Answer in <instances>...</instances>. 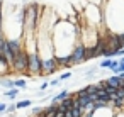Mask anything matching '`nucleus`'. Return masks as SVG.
Masks as SVG:
<instances>
[{"mask_svg": "<svg viewBox=\"0 0 124 117\" xmlns=\"http://www.w3.org/2000/svg\"><path fill=\"white\" fill-rule=\"evenodd\" d=\"M70 59H71L73 66H78V65H83L85 61H88L87 59V46L80 39L75 43V46H73V49L70 53Z\"/></svg>", "mask_w": 124, "mask_h": 117, "instance_id": "1", "label": "nucleus"}, {"mask_svg": "<svg viewBox=\"0 0 124 117\" xmlns=\"http://www.w3.org/2000/svg\"><path fill=\"white\" fill-rule=\"evenodd\" d=\"M10 70L16 71V73H19V75L29 76V75H27V51H26V49H22V51L14 58V61L10 63Z\"/></svg>", "mask_w": 124, "mask_h": 117, "instance_id": "2", "label": "nucleus"}, {"mask_svg": "<svg viewBox=\"0 0 124 117\" xmlns=\"http://www.w3.org/2000/svg\"><path fill=\"white\" fill-rule=\"evenodd\" d=\"M116 112L110 109V105L102 107V109H93L92 110V117H114Z\"/></svg>", "mask_w": 124, "mask_h": 117, "instance_id": "3", "label": "nucleus"}, {"mask_svg": "<svg viewBox=\"0 0 124 117\" xmlns=\"http://www.w3.org/2000/svg\"><path fill=\"white\" fill-rule=\"evenodd\" d=\"M12 70H10V63L0 54V76H7L9 73H10Z\"/></svg>", "mask_w": 124, "mask_h": 117, "instance_id": "4", "label": "nucleus"}, {"mask_svg": "<svg viewBox=\"0 0 124 117\" xmlns=\"http://www.w3.org/2000/svg\"><path fill=\"white\" fill-rule=\"evenodd\" d=\"M105 83H107V87H112V88H122V80H121L117 75L109 76V78L105 80Z\"/></svg>", "mask_w": 124, "mask_h": 117, "instance_id": "5", "label": "nucleus"}, {"mask_svg": "<svg viewBox=\"0 0 124 117\" xmlns=\"http://www.w3.org/2000/svg\"><path fill=\"white\" fill-rule=\"evenodd\" d=\"M68 95H70V92H68V90H61L60 93H56V95L51 98V103H53V105H60V102H61L63 98H66Z\"/></svg>", "mask_w": 124, "mask_h": 117, "instance_id": "6", "label": "nucleus"}, {"mask_svg": "<svg viewBox=\"0 0 124 117\" xmlns=\"http://www.w3.org/2000/svg\"><path fill=\"white\" fill-rule=\"evenodd\" d=\"M56 109H58V105H53V103H51V105L44 107L41 114H43V115H46V117H54V115H56Z\"/></svg>", "mask_w": 124, "mask_h": 117, "instance_id": "7", "label": "nucleus"}, {"mask_svg": "<svg viewBox=\"0 0 124 117\" xmlns=\"http://www.w3.org/2000/svg\"><path fill=\"white\" fill-rule=\"evenodd\" d=\"M5 53H7V37L4 32H0V54L5 58Z\"/></svg>", "mask_w": 124, "mask_h": 117, "instance_id": "8", "label": "nucleus"}, {"mask_svg": "<svg viewBox=\"0 0 124 117\" xmlns=\"http://www.w3.org/2000/svg\"><path fill=\"white\" fill-rule=\"evenodd\" d=\"M0 85L7 90H10V88H14V78H0Z\"/></svg>", "mask_w": 124, "mask_h": 117, "instance_id": "9", "label": "nucleus"}, {"mask_svg": "<svg viewBox=\"0 0 124 117\" xmlns=\"http://www.w3.org/2000/svg\"><path fill=\"white\" fill-rule=\"evenodd\" d=\"M14 87H16V88H19V90H26L27 81H26L24 78H16V80H14Z\"/></svg>", "mask_w": 124, "mask_h": 117, "instance_id": "10", "label": "nucleus"}, {"mask_svg": "<svg viewBox=\"0 0 124 117\" xmlns=\"http://www.w3.org/2000/svg\"><path fill=\"white\" fill-rule=\"evenodd\" d=\"M16 107H17V109H26V107H32V100H29V98L19 100V102H16Z\"/></svg>", "mask_w": 124, "mask_h": 117, "instance_id": "11", "label": "nucleus"}, {"mask_svg": "<svg viewBox=\"0 0 124 117\" xmlns=\"http://www.w3.org/2000/svg\"><path fill=\"white\" fill-rule=\"evenodd\" d=\"M17 95H19V88H10V90H5V97H9L10 100H16L17 98Z\"/></svg>", "mask_w": 124, "mask_h": 117, "instance_id": "12", "label": "nucleus"}, {"mask_svg": "<svg viewBox=\"0 0 124 117\" xmlns=\"http://www.w3.org/2000/svg\"><path fill=\"white\" fill-rule=\"evenodd\" d=\"M110 65H112V59H110V58H105V59H102L97 66H99V68H102V70H109V68H110Z\"/></svg>", "mask_w": 124, "mask_h": 117, "instance_id": "13", "label": "nucleus"}, {"mask_svg": "<svg viewBox=\"0 0 124 117\" xmlns=\"http://www.w3.org/2000/svg\"><path fill=\"white\" fill-rule=\"evenodd\" d=\"M85 88H87V93H88V95H92V93H97V92H99V85H97V83H90V85H87Z\"/></svg>", "mask_w": 124, "mask_h": 117, "instance_id": "14", "label": "nucleus"}, {"mask_svg": "<svg viewBox=\"0 0 124 117\" xmlns=\"http://www.w3.org/2000/svg\"><path fill=\"white\" fill-rule=\"evenodd\" d=\"M97 70H99V66H92V68H88V70L85 71V76H87V78H93Z\"/></svg>", "mask_w": 124, "mask_h": 117, "instance_id": "15", "label": "nucleus"}, {"mask_svg": "<svg viewBox=\"0 0 124 117\" xmlns=\"http://www.w3.org/2000/svg\"><path fill=\"white\" fill-rule=\"evenodd\" d=\"M71 75H73V73H71L70 70H66V71H65V73H61L58 78H60V81H63V80H68V78H71Z\"/></svg>", "mask_w": 124, "mask_h": 117, "instance_id": "16", "label": "nucleus"}, {"mask_svg": "<svg viewBox=\"0 0 124 117\" xmlns=\"http://www.w3.org/2000/svg\"><path fill=\"white\" fill-rule=\"evenodd\" d=\"M16 110H17L16 103H9V105H7V110H5V112H7V114H10V115H14V112H16Z\"/></svg>", "mask_w": 124, "mask_h": 117, "instance_id": "17", "label": "nucleus"}, {"mask_svg": "<svg viewBox=\"0 0 124 117\" xmlns=\"http://www.w3.org/2000/svg\"><path fill=\"white\" fill-rule=\"evenodd\" d=\"M116 97L122 100V98H124V88H117V90H116Z\"/></svg>", "mask_w": 124, "mask_h": 117, "instance_id": "18", "label": "nucleus"}, {"mask_svg": "<svg viewBox=\"0 0 124 117\" xmlns=\"http://www.w3.org/2000/svg\"><path fill=\"white\" fill-rule=\"evenodd\" d=\"M48 88H49V81H44V83L39 87V92H46Z\"/></svg>", "mask_w": 124, "mask_h": 117, "instance_id": "19", "label": "nucleus"}, {"mask_svg": "<svg viewBox=\"0 0 124 117\" xmlns=\"http://www.w3.org/2000/svg\"><path fill=\"white\" fill-rule=\"evenodd\" d=\"M56 85H60V78H53V80L49 81V87H53V88H54Z\"/></svg>", "mask_w": 124, "mask_h": 117, "instance_id": "20", "label": "nucleus"}, {"mask_svg": "<svg viewBox=\"0 0 124 117\" xmlns=\"http://www.w3.org/2000/svg\"><path fill=\"white\" fill-rule=\"evenodd\" d=\"M7 110V103H4V102H0V114H4Z\"/></svg>", "mask_w": 124, "mask_h": 117, "instance_id": "21", "label": "nucleus"}, {"mask_svg": "<svg viewBox=\"0 0 124 117\" xmlns=\"http://www.w3.org/2000/svg\"><path fill=\"white\" fill-rule=\"evenodd\" d=\"M117 37H119V41H121V46L124 48V32H121V34H117Z\"/></svg>", "mask_w": 124, "mask_h": 117, "instance_id": "22", "label": "nucleus"}, {"mask_svg": "<svg viewBox=\"0 0 124 117\" xmlns=\"http://www.w3.org/2000/svg\"><path fill=\"white\" fill-rule=\"evenodd\" d=\"M114 117H124V110H121V112H117Z\"/></svg>", "mask_w": 124, "mask_h": 117, "instance_id": "23", "label": "nucleus"}, {"mask_svg": "<svg viewBox=\"0 0 124 117\" xmlns=\"http://www.w3.org/2000/svg\"><path fill=\"white\" fill-rule=\"evenodd\" d=\"M82 117H92V112H87V114H83Z\"/></svg>", "mask_w": 124, "mask_h": 117, "instance_id": "24", "label": "nucleus"}, {"mask_svg": "<svg viewBox=\"0 0 124 117\" xmlns=\"http://www.w3.org/2000/svg\"><path fill=\"white\" fill-rule=\"evenodd\" d=\"M36 117H46V115H43V114H39V115H36Z\"/></svg>", "mask_w": 124, "mask_h": 117, "instance_id": "25", "label": "nucleus"}]
</instances>
